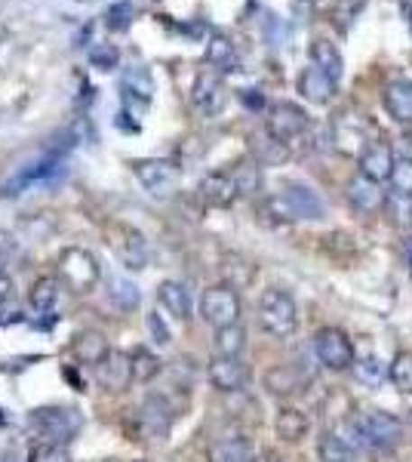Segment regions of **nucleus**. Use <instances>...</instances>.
<instances>
[{"label": "nucleus", "instance_id": "obj_31", "mask_svg": "<svg viewBox=\"0 0 412 462\" xmlns=\"http://www.w3.org/2000/svg\"><path fill=\"white\" fill-rule=\"evenodd\" d=\"M388 379L400 394H412V348L409 352H400L388 364Z\"/></svg>", "mask_w": 412, "mask_h": 462}, {"label": "nucleus", "instance_id": "obj_38", "mask_svg": "<svg viewBox=\"0 0 412 462\" xmlns=\"http://www.w3.org/2000/svg\"><path fill=\"white\" fill-rule=\"evenodd\" d=\"M148 333H151V342H157V346H169L172 342V333H169V327L163 324V318L157 315V311H151V315H148Z\"/></svg>", "mask_w": 412, "mask_h": 462}, {"label": "nucleus", "instance_id": "obj_35", "mask_svg": "<svg viewBox=\"0 0 412 462\" xmlns=\"http://www.w3.org/2000/svg\"><path fill=\"white\" fill-rule=\"evenodd\" d=\"M78 352L84 355V361L87 364H99L105 355H108V346H105V342L96 337V333H80L78 337Z\"/></svg>", "mask_w": 412, "mask_h": 462}, {"label": "nucleus", "instance_id": "obj_23", "mask_svg": "<svg viewBox=\"0 0 412 462\" xmlns=\"http://www.w3.org/2000/svg\"><path fill=\"white\" fill-rule=\"evenodd\" d=\"M274 429H277V438H280V441L296 444V441H302V438L308 435L311 422L298 407H280V410H277Z\"/></svg>", "mask_w": 412, "mask_h": 462}, {"label": "nucleus", "instance_id": "obj_39", "mask_svg": "<svg viewBox=\"0 0 412 462\" xmlns=\"http://www.w3.org/2000/svg\"><path fill=\"white\" fill-rule=\"evenodd\" d=\"M13 250H16V244H13V237L6 235V231H0V274H4V268L10 265Z\"/></svg>", "mask_w": 412, "mask_h": 462}, {"label": "nucleus", "instance_id": "obj_5", "mask_svg": "<svg viewBox=\"0 0 412 462\" xmlns=\"http://www.w3.org/2000/svg\"><path fill=\"white\" fill-rule=\"evenodd\" d=\"M241 296H237V290L231 287H209L204 290V296H200V318L206 320L213 330H222V327H231V324H241Z\"/></svg>", "mask_w": 412, "mask_h": 462}, {"label": "nucleus", "instance_id": "obj_10", "mask_svg": "<svg viewBox=\"0 0 412 462\" xmlns=\"http://www.w3.org/2000/svg\"><path fill=\"white\" fill-rule=\"evenodd\" d=\"M344 198H348L351 210L361 213V216L379 213L381 207H385V200H388V195L381 191V185L376 182V179H370L363 173L348 179V185H344Z\"/></svg>", "mask_w": 412, "mask_h": 462}, {"label": "nucleus", "instance_id": "obj_40", "mask_svg": "<svg viewBox=\"0 0 412 462\" xmlns=\"http://www.w3.org/2000/svg\"><path fill=\"white\" fill-rule=\"evenodd\" d=\"M403 256H407V263L412 265V235L407 237V244H403Z\"/></svg>", "mask_w": 412, "mask_h": 462}, {"label": "nucleus", "instance_id": "obj_19", "mask_svg": "<svg viewBox=\"0 0 412 462\" xmlns=\"http://www.w3.org/2000/svg\"><path fill=\"white\" fill-rule=\"evenodd\" d=\"M335 87L339 84H335L333 78H326L320 69H314V65H308V69L302 71V78H298V93H302L311 106H326V102H333Z\"/></svg>", "mask_w": 412, "mask_h": 462}, {"label": "nucleus", "instance_id": "obj_36", "mask_svg": "<svg viewBox=\"0 0 412 462\" xmlns=\"http://www.w3.org/2000/svg\"><path fill=\"white\" fill-rule=\"evenodd\" d=\"M231 176H234L241 195H252V191L259 189V182H261V173H259L256 163H237V167L231 170Z\"/></svg>", "mask_w": 412, "mask_h": 462}, {"label": "nucleus", "instance_id": "obj_33", "mask_svg": "<svg viewBox=\"0 0 412 462\" xmlns=\"http://www.w3.org/2000/svg\"><path fill=\"white\" fill-rule=\"evenodd\" d=\"M206 62L213 65V69H234V47H231V41H224V37H213L206 47Z\"/></svg>", "mask_w": 412, "mask_h": 462}, {"label": "nucleus", "instance_id": "obj_4", "mask_svg": "<svg viewBox=\"0 0 412 462\" xmlns=\"http://www.w3.org/2000/svg\"><path fill=\"white\" fill-rule=\"evenodd\" d=\"M28 422L43 438V444H62V447H69L80 435V429H84L80 413L71 407H41L34 410Z\"/></svg>", "mask_w": 412, "mask_h": 462}, {"label": "nucleus", "instance_id": "obj_26", "mask_svg": "<svg viewBox=\"0 0 412 462\" xmlns=\"http://www.w3.org/2000/svg\"><path fill=\"white\" fill-rule=\"evenodd\" d=\"M317 457H320V462H354L357 447L344 441L339 431H326V435L317 441Z\"/></svg>", "mask_w": 412, "mask_h": 462}, {"label": "nucleus", "instance_id": "obj_24", "mask_svg": "<svg viewBox=\"0 0 412 462\" xmlns=\"http://www.w3.org/2000/svg\"><path fill=\"white\" fill-rule=\"evenodd\" d=\"M59 290H62V284H59V278H52V274L34 281L32 293H28V302H32L34 315H52V311L59 309Z\"/></svg>", "mask_w": 412, "mask_h": 462}, {"label": "nucleus", "instance_id": "obj_2", "mask_svg": "<svg viewBox=\"0 0 412 462\" xmlns=\"http://www.w3.org/2000/svg\"><path fill=\"white\" fill-rule=\"evenodd\" d=\"M265 213L277 222H302V219H324L326 204L311 185L289 182L277 195L265 200Z\"/></svg>", "mask_w": 412, "mask_h": 462}, {"label": "nucleus", "instance_id": "obj_9", "mask_svg": "<svg viewBox=\"0 0 412 462\" xmlns=\"http://www.w3.org/2000/svg\"><path fill=\"white\" fill-rule=\"evenodd\" d=\"M206 376L213 383L215 392L222 394H234V392H243L246 383H250V367L241 361V357H222L215 355L206 367Z\"/></svg>", "mask_w": 412, "mask_h": 462}, {"label": "nucleus", "instance_id": "obj_27", "mask_svg": "<svg viewBox=\"0 0 412 462\" xmlns=\"http://www.w3.org/2000/svg\"><path fill=\"white\" fill-rule=\"evenodd\" d=\"M213 348H215V355H222V357H241L246 348V330L241 324L222 327V330H215Z\"/></svg>", "mask_w": 412, "mask_h": 462}, {"label": "nucleus", "instance_id": "obj_32", "mask_svg": "<svg viewBox=\"0 0 412 462\" xmlns=\"http://www.w3.org/2000/svg\"><path fill=\"white\" fill-rule=\"evenodd\" d=\"M391 195H400V198H412V158H397L394 161V170H391Z\"/></svg>", "mask_w": 412, "mask_h": 462}, {"label": "nucleus", "instance_id": "obj_6", "mask_svg": "<svg viewBox=\"0 0 412 462\" xmlns=\"http://www.w3.org/2000/svg\"><path fill=\"white\" fill-rule=\"evenodd\" d=\"M59 281H65L74 293H89L102 281V268L89 250H65L59 259Z\"/></svg>", "mask_w": 412, "mask_h": 462}, {"label": "nucleus", "instance_id": "obj_8", "mask_svg": "<svg viewBox=\"0 0 412 462\" xmlns=\"http://www.w3.org/2000/svg\"><path fill=\"white\" fill-rule=\"evenodd\" d=\"M265 126H268V136L289 145V143H296L298 136L308 133L311 121H308V115H305V108L292 106V102H277V106L268 108Z\"/></svg>", "mask_w": 412, "mask_h": 462}, {"label": "nucleus", "instance_id": "obj_14", "mask_svg": "<svg viewBox=\"0 0 412 462\" xmlns=\"http://www.w3.org/2000/svg\"><path fill=\"white\" fill-rule=\"evenodd\" d=\"M224 99H228V96H224L222 80L209 71L200 74L197 84H194V89H191V102H194V108H197V115L215 117L224 108Z\"/></svg>", "mask_w": 412, "mask_h": 462}, {"label": "nucleus", "instance_id": "obj_41", "mask_svg": "<svg viewBox=\"0 0 412 462\" xmlns=\"http://www.w3.org/2000/svg\"><path fill=\"white\" fill-rule=\"evenodd\" d=\"M256 462H277V459H274V457H268V453H265V457H259Z\"/></svg>", "mask_w": 412, "mask_h": 462}, {"label": "nucleus", "instance_id": "obj_21", "mask_svg": "<svg viewBox=\"0 0 412 462\" xmlns=\"http://www.w3.org/2000/svg\"><path fill=\"white\" fill-rule=\"evenodd\" d=\"M114 253L121 256L124 268L130 272H142L148 265V247H145V237L133 228H124V237H114Z\"/></svg>", "mask_w": 412, "mask_h": 462}, {"label": "nucleus", "instance_id": "obj_1", "mask_svg": "<svg viewBox=\"0 0 412 462\" xmlns=\"http://www.w3.org/2000/svg\"><path fill=\"white\" fill-rule=\"evenodd\" d=\"M342 438L354 447H363V450H391L403 441V422L385 410H363L344 422Z\"/></svg>", "mask_w": 412, "mask_h": 462}, {"label": "nucleus", "instance_id": "obj_30", "mask_svg": "<svg viewBox=\"0 0 412 462\" xmlns=\"http://www.w3.org/2000/svg\"><path fill=\"white\" fill-rule=\"evenodd\" d=\"M108 300L114 302L121 311H133V309H139L142 293H139V287L133 284V281H126V278H108Z\"/></svg>", "mask_w": 412, "mask_h": 462}, {"label": "nucleus", "instance_id": "obj_20", "mask_svg": "<svg viewBox=\"0 0 412 462\" xmlns=\"http://www.w3.org/2000/svg\"><path fill=\"white\" fill-rule=\"evenodd\" d=\"M308 59H311V65L314 69H320L326 74V78H333L335 84L342 80V74H344V59L339 53V47H335L333 41H326V37H317V41L308 47Z\"/></svg>", "mask_w": 412, "mask_h": 462}, {"label": "nucleus", "instance_id": "obj_16", "mask_svg": "<svg viewBox=\"0 0 412 462\" xmlns=\"http://www.w3.org/2000/svg\"><path fill=\"white\" fill-rule=\"evenodd\" d=\"M381 106H385V111L397 124H412V80H388L385 89H381Z\"/></svg>", "mask_w": 412, "mask_h": 462}, {"label": "nucleus", "instance_id": "obj_18", "mask_svg": "<svg viewBox=\"0 0 412 462\" xmlns=\"http://www.w3.org/2000/svg\"><path fill=\"white\" fill-rule=\"evenodd\" d=\"M200 198H204L209 207H231L241 198V189H237L231 173H209L204 176V182H200Z\"/></svg>", "mask_w": 412, "mask_h": 462}, {"label": "nucleus", "instance_id": "obj_37", "mask_svg": "<svg viewBox=\"0 0 412 462\" xmlns=\"http://www.w3.org/2000/svg\"><path fill=\"white\" fill-rule=\"evenodd\" d=\"M28 462H71L69 447L62 444H34L32 453H28Z\"/></svg>", "mask_w": 412, "mask_h": 462}, {"label": "nucleus", "instance_id": "obj_3", "mask_svg": "<svg viewBox=\"0 0 412 462\" xmlns=\"http://www.w3.org/2000/svg\"><path fill=\"white\" fill-rule=\"evenodd\" d=\"M259 324L268 337L289 339L298 330V305L287 290H265L259 296Z\"/></svg>", "mask_w": 412, "mask_h": 462}, {"label": "nucleus", "instance_id": "obj_7", "mask_svg": "<svg viewBox=\"0 0 412 462\" xmlns=\"http://www.w3.org/2000/svg\"><path fill=\"white\" fill-rule=\"evenodd\" d=\"M314 355H317V361L324 364L326 370H333V374L351 370L357 361L354 346H351V339L344 337L339 327H324V330L314 333Z\"/></svg>", "mask_w": 412, "mask_h": 462}, {"label": "nucleus", "instance_id": "obj_11", "mask_svg": "<svg viewBox=\"0 0 412 462\" xmlns=\"http://www.w3.org/2000/svg\"><path fill=\"white\" fill-rule=\"evenodd\" d=\"M133 173H136V179L151 195H169L179 182V173L169 161H136L133 163Z\"/></svg>", "mask_w": 412, "mask_h": 462}, {"label": "nucleus", "instance_id": "obj_22", "mask_svg": "<svg viewBox=\"0 0 412 462\" xmlns=\"http://www.w3.org/2000/svg\"><path fill=\"white\" fill-rule=\"evenodd\" d=\"M265 389L271 394H280V398H292V394L305 389V376L292 364H277L265 374Z\"/></svg>", "mask_w": 412, "mask_h": 462}, {"label": "nucleus", "instance_id": "obj_29", "mask_svg": "<svg viewBox=\"0 0 412 462\" xmlns=\"http://www.w3.org/2000/svg\"><path fill=\"white\" fill-rule=\"evenodd\" d=\"M130 364H133V379H136V383H148V379H154L157 374H160V367H163L160 357H157L151 348H145V346L133 348Z\"/></svg>", "mask_w": 412, "mask_h": 462}, {"label": "nucleus", "instance_id": "obj_15", "mask_svg": "<svg viewBox=\"0 0 412 462\" xmlns=\"http://www.w3.org/2000/svg\"><path fill=\"white\" fill-rule=\"evenodd\" d=\"M157 302L160 309L167 311L172 320H191L194 315V300H191V290L182 284V281H163L157 287Z\"/></svg>", "mask_w": 412, "mask_h": 462}, {"label": "nucleus", "instance_id": "obj_34", "mask_svg": "<svg viewBox=\"0 0 412 462\" xmlns=\"http://www.w3.org/2000/svg\"><path fill=\"white\" fill-rule=\"evenodd\" d=\"M385 210L391 213L394 226H400L403 231H412V198H400V195H391V191H388Z\"/></svg>", "mask_w": 412, "mask_h": 462}, {"label": "nucleus", "instance_id": "obj_12", "mask_svg": "<svg viewBox=\"0 0 412 462\" xmlns=\"http://www.w3.org/2000/svg\"><path fill=\"white\" fill-rule=\"evenodd\" d=\"M172 407L163 394H148L139 407V422H142V431L148 438H167L169 435V426H172Z\"/></svg>", "mask_w": 412, "mask_h": 462}, {"label": "nucleus", "instance_id": "obj_28", "mask_svg": "<svg viewBox=\"0 0 412 462\" xmlns=\"http://www.w3.org/2000/svg\"><path fill=\"white\" fill-rule=\"evenodd\" d=\"M354 376H357V383H363L366 389H379L381 383H385V376H388V367H385V361L376 355H363V357H357L354 361Z\"/></svg>", "mask_w": 412, "mask_h": 462}, {"label": "nucleus", "instance_id": "obj_17", "mask_svg": "<svg viewBox=\"0 0 412 462\" xmlns=\"http://www.w3.org/2000/svg\"><path fill=\"white\" fill-rule=\"evenodd\" d=\"M394 152L388 143H366V148L357 154V163H361V173L376 179V182H385L391 179V170H394Z\"/></svg>", "mask_w": 412, "mask_h": 462}, {"label": "nucleus", "instance_id": "obj_25", "mask_svg": "<svg viewBox=\"0 0 412 462\" xmlns=\"http://www.w3.org/2000/svg\"><path fill=\"white\" fill-rule=\"evenodd\" d=\"M259 453L243 435H228L213 444V462H256Z\"/></svg>", "mask_w": 412, "mask_h": 462}, {"label": "nucleus", "instance_id": "obj_13", "mask_svg": "<svg viewBox=\"0 0 412 462\" xmlns=\"http://www.w3.org/2000/svg\"><path fill=\"white\" fill-rule=\"evenodd\" d=\"M96 374H99L105 389H111V392H124V389H130V383H136V379H133L130 355L114 352V348H108V355L96 364Z\"/></svg>", "mask_w": 412, "mask_h": 462}]
</instances>
